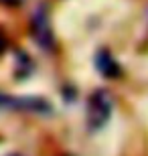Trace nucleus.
I'll return each instance as SVG.
<instances>
[{
    "mask_svg": "<svg viewBox=\"0 0 148 156\" xmlns=\"http://www.w3.org/2000/svg\"><path fill=\"white\" fill-rule=\"evenodd\" d=\"M114 110V99L106 89H96L87 99V128L91 132L102 130Z\"/></svg>",
    "mask_w": 148,
    "mask_h": 156,
    "instance_id": "nucleus-1",
    "label": "nucleus"
},
{
    "mask_svg": "<svg viewBox=\"0 0 148 156\" xmlns=\"http://www.w3.org/2000/svg\"><path fill=\"white\" fill-rule=\"evenodd\" d=\"M31 29H33V37L43 49H53L55 47V37H53V29L49 23V12L47 6L41 4L37 10L33 12V20H31Z\"/></svg>",
    "mask_w": 148,
    "mask_h": 156,
    "instance_id": "nucleus-2",
    "label": "nucleus"
},
{
    "mask_svg": "<svg viewBox=\"0 0 148 156\" xmlns=\"http://www.w3.org/2000/svg\"><path fill=\"white\" fill-rule=\"evenodd\" d=\"M0 108L31 112V114H49L51 112L49 101L41 98H14V95H6V93H0Z\"/></svg>",
    "mask_w": 148,
    "mask_h": 156,
    "instance_id": "nucleus-3",
    "label": "nucleus"
},
{
    "mask_svg": "<svg viewBox=\"0 0 148 156\" xmlns=\"http://www.w3.org/2000/svg\"><path fill=\"white\" fill-rule=\"evenodd\" d=\"M96 67H97V71H99L103 77H110V79H114V77H118L120 73H122L118 61H116V59L112 57V53L106 51V49H99V51H97Z\"/></svg>",
    "mask_w": 148,
    "mask_h": 156,
    "instance_id": "nucleus-4",
    "label": "nucleus"
},
{
    "mask_svg": "<svg viewBox=\"0 0 148 156\" xmlns=\"http://www.w3.org/2000/svg\"><path fill=\"white\" fill-rule=\"evenodd\" d=\"M6 47H8V41H6V37H4V33L0 30V55L6 51Z\"/></svg>",
    "mask_w": 148,
    "mask_h": 156,
    "instance_id": "nucleus-5",
    "label": "nucleus"
},
{
    "mask_svg": "<svg viewBox=\"0 0 148 156\" xmlns=\"http://www.w3.org/2000/svg\"><path fill=\"white\" fill-rule=\"evenodd\" d=\"M6 4H18V2H20V0H4Z\"/></svg>",
    "mask_w": 148,
    "mask_h": 156,
    "instance_id": "nucleus-6",
    "label": "nucleus"
},
{
    "mask_svg": "<svg viewBox=\"0 0 148 156\" xmlns=\"http://www.w3.org/2000/svg\"><path fill=\"white\" fill-rule=\"evenodd\" d=\"M8 156H20V154H8Z\"/></svg>",
    "mask_w": 148,
    "mask_h": 156,
    "instance_id": "nucleus-7",
    "label": "nucleus"
}]
</instances>
